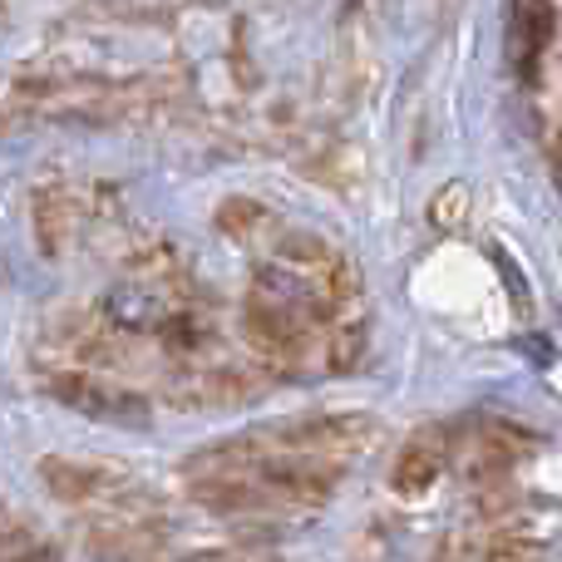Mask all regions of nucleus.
I'll use <instances>...</instances> for the list:
<instances>
[{"mask_svg": "<svg viewBox=\"0 0 562 562\" xmlns=\"http://www.w3.org/2000/svg\"><path fill=\"white\" fill-rule=\"evenodd\" d=\"M49 395L99 425H148V400L99 370H59L49 375Z\"/></svg>", "mask_w": 562, "mask_h": 562, "instance_id": "nucleus-2", "label": "nucleus"}, {"mask_svg": "<svg viewBox=\"0 0 562 562\" xmlns=\"http://www.w3.org/2000/svg\"><path fill=\"white\" fill-rule=\"evenodd\" d=\"M553 0H514L508 5V65L524 85H533L538 69H543V55L553 45Z\"/></svg>", "mask_w": 562, "mask_h": 562, "instance_id": "nucleus-5", "label": "nucleus"}, {"mask_svg": "<svg viewBox=\"0 0 562 562\" xmlns=\"http://www.w3.org/2000/svg\"><path fill=\"white\" fill-rule=\"evenodd\" d=\"M469 213V188L464 183H445L435 193V203H429V223L435 227H459Z\"/></svg>", "mask_w": 562, "mask_h": 562, "instance_id": "nucleus-12", "label": "nucleus"}, {"mask_svg": "<svg viewBox=\"0 0 562 562\" xmlns=\"http://www.w3.org/2000/svg\"><path fill=\"white\" fill-rule=\"evenodd\" d=\"M484 562H548V558L538 548V538L518 533V528H498L484 548Z\"/></svg>", "mask_w": 562, "mask_h": 562, "instance_id": "nucleus-11", "label": "nucleus"}, {"mask_svg": "<svg viewBox=\"0 0 562 562\" xmlns=\"http://www.w3.org/2000/svg\"><path fill=\"white\" fill-rule=\"evenodd\" d=\"M99 316L109 330L119 336H144V330H164L168 326V306L144 286H114L99 296Z\"/></svg>", "mask_w": 562, "mask_h": 562, "instance_id": "nucleus-9", "label": "nucleus"}, {"mask_svg": "<svg viewBox=\"0 0 562 562\" xmlns=\"http://www.w3.org/2000/svg\"><path fill=\"white\" fill-rule=\"evenodd\" d=\"M272 449H291V454H316L326 464H356L360 454H370L380 439V425L370 415H306V419H286V425L262 429Z\"/></svg>", "mask_w": 562, "mask_h": 562, "instance_id": "nucleus-1", "label": "nucleus"}, {"mask_svg": "<svg viewBox=\"0 0 562 562\" xmlns=\"http://www.w3.org/2000/svg\"><path fill=\"white\" fill-rule=\"evenodd\" d=\"M0 562H59V553L30 533H10L0 538Z\"/></svg>", "mask_w": 562, "mask_h": 562, "instance_id": "nucleus-13", "label": "nucleus"}, {"mask_svg": "<svg viewBox=\"0 0 562 562\" xmlns=\"http://www.w3.org/2000/svg\"><path fill=\"white\" fill-rule=\"evenodd\" d=\"M30 217H35V237L45 247V257H65L79 227H85V207L65 183H40L30 193Z\"/></svg>", "mask_w": 562, "mask_h": 562, "instance_id": "nucleus-7", "label": "nucleus"}, {"mask_svg": "<svg viewBox=\"0 0 562 562\" xmlns=\"http://www.w3.org/2000/svg\"><path fill=\"white\" fill-rule=\"evenodd\" d=\"M183 562H237L233 553H193V558H183Z\"/></svg>", "mask_w": 562, "mask_h": 562, "instance_id": "nucleus-15", "label": "nucleus"}, {"mask_svg": "<svg viewBox=\"0 0 562 562\" xmlns=\"http://www.w3.org/2000/svg\"><path fill=\"white\" fill-rule=\"evenodd\" d=\"M429 562H464V553H459L454 538H445V543H439L435 553H429Z\"/></svg>", "mask_w": 562, "mask_h": 562, "instance_id": "nucleus-14", "label": "nucleus"}, {"mask_svg": "<svg viewBox=\"0 0 562 562\" xmlns=\"http://www.w3.org/2000/svg\"><path fill=\"white\" fill-rule=\"evenodd\" d=\"M449 459H454V449H449V429L445 425L415 429V435L400 445L395 464H390V488H395L400 498L429 494V488L439 484V474L449 469Z\"/></svg>", "mask_w": 562, "mask_h": 562, "instance_id": "nucleus-3", "label": "nucleus"}, {"mask_svg": "<svg viewBox=\"0 0 562 562\" xmlns=\"http://www.w3.org/2000/svg\"><path fill=\"white\" fill-rule=\"evenodd\" d=\"M85 548L99 562H148L164 548V538L138 524L134 514H109V518H99V524H89Z\"/></svg>", "mask_w": 562, "mask_h": 562, "instance_id": "nucleus-8", "label": "nucleus"}, {"mask_svg": "<svg viewBox=\"0 0 562 562\" xmlns=\"http://www.w3.org/2000/svg\"><path fill=\"white\" fill-rule=\"evenodd\" d=\"M267 223H272V213H267L262 203H252V198H227V203L217 207V227L233 237H252V233H262Z\"/></svg>", "mask_w": 562, "mask_h": 562, "instance_id": "nucleus-10", "label": "nucleus"}, {"mask_svg": "<svg viewBox=\"0 0 562 562\" xmlns=\"http://www.w3.org/2000/svg\"><path fill=\"white\" fill-rule=\"evenodd\" d=\"M553 173H558V183H562V134H558V144H553Z\"/></svg>", "mask_w": 562, "mask_h": 562, "instance_id": "nucleus-16", "label": "nucleus"}, {"mask_svg": "<svg viewBox=\"0 0 562 562\" xmlns=\"http://www.w3.org/2000/svg\"><path fill=\"white\" fill-rule=\"evenodd\" d=\"M40 479L45 488L59 498V504H114V498H128V479L119 469L104 464H79V459H45L40 464Z\"/></svg>", "mask_w": 562, "mask_h": 562, "instance_id": "nucleus-4", "label": "nucleus"}, {"mask_svg": "<svg viewBox=\"0 0 562 562\" xmlns=\"http://www.w3.org/2000/svg\"><path fill=\"white\" fill-rule=\"evenodd\" d=\"M528 445H533V439L518 425H508V419H484V425H474V435H469L464 474L474 479V484H504Z\"/></svg>", "mask_w": 562, "mask_h": 562, "instance_id": "nucleus-6", "label": "nucleus"}]
</instances>
